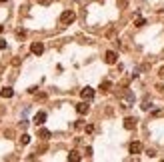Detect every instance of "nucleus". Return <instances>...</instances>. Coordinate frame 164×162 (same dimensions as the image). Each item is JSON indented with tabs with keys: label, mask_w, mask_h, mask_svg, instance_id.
Masks as SVG:
<instances>
[{
	"label": "nucleus",
	"mask_w": 164,
	"mask_h": 162,
	"mask_svg": "<svg viewBox=\"0 0 164 162\" xmlns=\"http://www.w3.org/2000/svg\"><path fill=\"white\" fill-rule=\"evenodd\" d=\"M74 20H76V12H74V10H64L62 14H60V22H62L64 26L72 24Z\"/></svg>",
	"instance_id": "f257e3e1"
},
{
	"label": "nucleus",
	"mask_w": 164,
	"mask_h": 162,
	"mask_svg": "<svg viewBox=\"0 0 164 162\" xmlns=\"http://www.w3.org/2000/svg\"><path fill=\"white\" fill-rule=\"evenodd\" d=\"M80 96L84 98V100H92L94 98V88H90V86H84L80 90Z\"/></svg>",
	"instance_id": "f03ea898"
},
{
	"label": "nucleus",
	"mask_w": 164,
	"mask_h": 162,
	"mask_svg": "<svg viewBox=\"0 0 164 162\" xmlns=\"http://www.w3.org/2000/svg\"><path fill=\"white\" fill-rule=\"evenodd\" d=\"M104 60H106V64H116V60H118V54H116L114 50H108V52L104 54Z\"/></svg>",
	"instance_id": "7ed1b4c3"
},
{
	"label": "nucleus",
	"mask_w": 164,
	"mask_h": 162,
	"mask_svg": "<svg viewBox=\"0 0 164 162\" xmlns=\"http://www.w3.org/2000/svg\"><path fill=\"white\" fill-rule=\"evenodd\" d=\"M30 50H32V54H36V56H40V54L44 52V44H42V42H32V46H30Z\"/></svg>",
	"instance_id": "20e7f679"
},
{
	"label": "nucleus",
	"mask_w": 164,
	"mask_h": 162,
	"mask_svg": "<svg viewBox=\"0 0 164 162\" xmlns=\"http://www.w3.org/2000/svg\"><path fill=\"white\" fill-rule=\"evenodd\" d=\"M88 110H90L88 102H80V104H76V112H78V114H88Z\"/></svg>",
	"instance_id": "39448f33"
},
{
	"label": "nucleus",
	"mask_w": 164,
	"mask_h": 162,
	"mask_svg": "<svg viewBox=\"0 0 164 162\" xmlns=\"http://www.w3.org/2000/svg\"><path fill=\"white\" fill-rule=\"evenodd\" d=\"M44 120H46V112H38V114L34 116V124H36V126H42Z\"/></svg>",
	"instance_id": "423d86ee"
},
{
	"label": "nucleus",
	"mask_w": 164,
	"mask_h": 162,
	"mask_svg": "<svg viewBox=\"0 0 164 162\" xmlns=\"http://www.w3.org/2000/svg\"><path fill=\"white\" fill-rule=\"evenodd\" d=\"M128 150H130V154H140V152H142V144H140V142H132Z\"/></svg>",
	"instance_id": "0eeeda50"
},
{
	"label": "nucleus",
	"mask_w": 164,
	"mask_h": 162,
	"mask_svg": "<svg viewBox=\"0 0 164 162\" xmlns=\"http://www.w3.org/2000/svg\"><path fill=\"white\" fill-rule=\"evenodd\" d=\"M0 96H2V98H12V96H14V90H12L10 86H6V88L0 90Z\"/></svg>",
	"instance_id": "6e6552de"
},
{
	"label": "nucleus",
	"mask_w": 164,
	"mask_h": 162,
	"mask_svg": "<svg viewBox=\"0 0 164 162\" xmlns=\"http://www.w3.org/2000/svg\"><path fill=\"white\" fill-rule=\"evenodd\" d=\"M124 128L126 130H134L136 128V120L134 118H126L124 120Z\"/></svg>",
	"instance_id": "1a4fd4ad"
},
{
	"label": "nucleus",
	"mask_w": 164,
	"mask_h": 162,
	"mask_svg": "<svg viewBox=\"0 0 164 162\" xmlns=\"http://www.w3.org/2000/svg\"><path fill=\"white\" fill-rule=\"evenodd\" d=\"M38 136L42 140H48L50 138V130H46V128H42V126H40V130H38Z\"/></svg>",
	"instance_id": "9d476101"
},
{
	"label": "nucleus",
	"mask_w": 164,
	"mask_h": 162,
	"mask_svg": "<svg viewBox=\"0 0 164 162\" xmlns=\"http://www.w3.org/2000/svg\"><path fill=\"white\" fill-rule=\"evenodd\" d=\"M80 154H78V152H70V154H68V160H70V162H78V160H80Z\"/></svg>",
	"instance_id": "9b49d317"
},
{
	"label": "nucleus",
	"mask_w": 164,
	"mask_h": 162,
	"mask_svg": "<svg viewBox=\"0 0 164 162\" xmlns=\"http://www.w3.org/2000/svg\"><path fill=\"white\" fill-rule=\"evenodd\" d=\"M110 86H112V84H110V80H104V82L100 84V90H104V92H106L108 88H110Z\"/></svg>",
	"instance_id": "f8f14e48"
},
{
	"label": "nucleus",
	"mask_w": 164,
	"mask_h": 162,
	"mask_svg": "<svg viewBox=\"0 0 164 162\" xmlns=\"http://www.w3.org/2000/svg\"><path fill=\"white\" fill-rule=\"evenodd\" d=\"M30 142V136L28 134H22V136H20V144H28Z\"/></svg>",
	"instance_id": "ddd939ff"
},
{
	"label": "nucleus",
	"mask_w": 164,
	"mask_h": 162,
	"mask_svg": "<svg viewBox=\"0 0 164 162\" xmlns=\"http://www.w3.org/2000/svg\"><path fill=\"white\" fill-rule=\"evenodd\" d=\"M150 106H152V104H150V100H144V104H142V110H150Z\"/></svg>",
	"instance_id": "4468645a"
},
{
	"label": "nucleus",
	"mask_w": 164,
	"mask_h": 162,
	"mask_svg": "<svg viewBox=\"0 0 164 162\" xmlns=\"http://www.w3.org/2000/svg\"><path fill=\"white\" fill-rule=\"evenodd\" d=\"M134 24H136V26H142V24H144V18H136Z\"/></svg>",
	"instance_id": "2eb2a0df"
},
{
	"label": "nucleus",
	"mask_w": 164,
	"mask_h": 162,
	"mask_svg": "<svg viewBox=\"0 0 164 162\" xmlns=\"http://www.w3.org/2000/svg\"><path fill=\"white\" fill-rule=\"evenodd\" d=\"M4 48H6V40L0 38V50H4Z\"/></svg>",
	"instance_id": "dca6fc26"
},
{
	"label": "nucleus",
	"mask_w": 164,
	"mask_h": 162,
	"mask_svg": "<svg viewBox=\"0 0 164 162\" xmlns=\"http://www.w3.org/2000/svg\"><path fill=\"white\" fill-rule=\"evenodd\" d=\"M86 132H88V134L94 132V126H92V124H88V126H86Z\"/></svg>",
	"instance_id": "f3484780"
},
{
	"label": "nucleus",
	"mask_w": 164,
	"mask_h": 162,
	"mask_svg": "<svg viewBox=\"0 0 164 162\" xmlns=\"http://www.w3.org/2000/svg\"><path fill=\"white\" fill-rule=\"evenodd\" d=\"M50 2H52V0H40V4H42V6H46V4H50Z\"/></svg>",
	"instance_id": "a211bd4d"
},
{
	"label": "nucleus",
	"mask_w": 164,
	"mask_h": 162,
	"mask_svg": "<svg viewBox=\"0 0 164 162\" xmlns=\"http://www.w3.org/2000/svg\"><path fill=\"white\" fill-rule=\"evenodd\" d=\"M158 76H160V78H164V66H162V68H160V70H158Z\"/></svg>",
	"instance_id": "6ab92c4d"
},
{
	"label": "nucleus",
	"mask_w": 164,
	"mask_h": 162,
	"mask_svg": "<svg viewBox=\"0 0 164 162\" xmlns=\"http://www.w3.org/2000/svg\"><path fill=\"white\" fill-rule=\"evenodd\" d=\"M2 30H4V26H0V34H2Z\"/></svg>",
	"instance_id": "aec40b11"
},
{
	"label": "nucleus",
	"mask_w": 164,
	"mask_h": 162,
	"mask_svg": "<svg viewBox=\"0 0 164 162\" xmlns=\"http://www.w3.org/2000/svg\"><path fill=\"white\" fill-rule=\"evenodd\" d=\"M0 2H6V0H0Z\"/></svg>",
	"instance_id": "412c9836"
}]
</instances>
